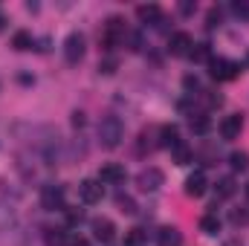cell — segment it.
<instances>
[{
    "instance_id": "obj_1",
    "label": "cell",
    "mask_w": 249,
    "mask_h": 246,
    "mask_svg": "<svg viewBox=\"0 0 249 246\" xmlns=\"http://www.w3.org/2000/svg\"><path fill=\"white\" fill-rule=\"evenodd\" d=\"M96 133H99V142H102V148H107V151H113V148H119L124 139V124L119 116H105L99 127H96Z\"/></svg>"
},
{
    "instance_id": "obj_2",
    "label": "cell",
    "mask_w": 249,
    "mask_h": 246,
    "mask_svg": "<svg viewBox=\"0 0 249 246\" xmlns=\"http://www.w3.org/2000/svg\"><path fill=\"white\" fill-rule=\"evenodd\" d=\"M84 53H87L84 35H81V32H70V35L64 38V61L70 64V67H75V64H81Z\"/></svg>"
},
{
    "instance_id": "obj_3",
    "label": "cell",
    "mask_w": 249,
    "mask_h": 246,
    "mask_svg": "<svg viewBox=\"0 0 249 246\" xmlns=\"http://www.w3.org/2000/svg\"><path fill=\"white\" fill-rule=\"evenodd\" d=\"M41 209H47V211H64V185L47 183L41 188Z\"/></svg>"
},
{
    "instance_id": "obj_4",
    "label": "cell",
    "mask_w": 249,
    "mask_h": 246,
    "mask_svg": "<svg viewBox=\"0 0 249 246\" xmlns=\"http://www.w3.org/2000/svg\"><path fill=\"white\" fill-rule=\"evenodd\" d=\"M238 64L229 61V58H209V75L214 78V81H232L235 75H238Z\"/></svg>"
},
{
    "instance_id": "obj_5",
    "label": "cell",
    "mask_w": 249,
    "mask_h": 246,
    "mask_svg": "<svg viewBox=\"0 0 249 246\" xmlns=\"http://www.w3.org/2000/svg\"><path fill=\"white\" fill-rule=\"evenodd\" d=\"M162 183H165V174L160 171V168H142L139 174H136V185L142 188V191H148V194H154V191H160L162 188Z\"/></svg>"
},
{
    "instance_id": "obj_6",
    "label": "cell",
    "mask_w": 249,
    "mask_h": 246,
    "mask_svg": "<svg viewBox=\"0 0 249 246\" xmlns=\"http://www.w3.org/2000/svg\"><path fill=\"white\" fill-rule=\"evenodd\" d=\"M78 197L87 203V206H96V203H102V197H105V185L99 183V177L93 180H81L78 183Z\"/></svg>"
},
{
    "instance_id": "obj_7",
    "label": "cell",
    "mask_w": 249,
    "mask_h": 246,
    "mask_svg": "<svg viewBox=\"0 0 249 246\" xmlns=\"http://www.w3.org/2000/svg\"><path fill=\"white\" fill-rule=\"evenodd\" d=\"M124 23L119 18H110L107 23H105V35H102V44H105V50H113L116 44H122L124 41Z\"/></svg>"
},
{
    "instance_id": "obj_8",
    "label": "cell",
    "mask_w": 249,
    "mask_h": 246,
    "mask_svg": "<svg viewBox=\"0 0 249 246\" xmlns=\"http://www.w3.org/2000/svg\"><path fill=\"white\" fill-rule=\"evenodd\" d=\"M124 180H127V171H124V165H119V162H107V165H102V168H99V183L122 185Z\"/></svg>"
},
{
    "instance_id": "obj_9",
    "label": "cell",
    "mask_w": 249,
    "mask_h": 246,
    "mask_svg": "<svg viewBox=\"0 0 249 246\" xmlns=\"http://www.w3.org/2000/svg\"><path fill=\"white\" fill-rule=\"evenodd\" d=\"M90 229H93V238L102 241V244H110V241L116 238V226H113V220H107V217H96V220L90 223Z\"/></svg>"
},
{
    "instance_id": "obj_10",
    "label": "cell",
    "mask_w": 249,
    "mask_h": 246,
    "mask_svg": "<svg viewBox=\"0 0 249 246\" xmlns=\"http://www.w3.org/2000/svg\"><path fill=\"white\" fill-rule=\"evenodd\" d=\"M241 130H244V116H241V113H232V116H226V119L220 122V136H223L226 142L238 139Z\"/></svg>"
},
{
    "instance_id": "obj_11",
    "label": "cell",
    "mask_w": 249,
    "mask_h": 246,
    "mask_svg": "<svg viewBox=\"0 0 249 246\" xmlns=\"http://www.w3.org/2000/svg\"><path fill=\"white\" fill-rule=\"evenodd\" d=\"M168 50H171V55H191L194 41H191V35H188V32H174V35H171V41H168Z\"/></svg>"
},
{
    "instance_id": "obj_12",
    "label": "cell",
    "mask_w": 249,
    "mask_h": 246,
    "mask_svg": "<svg viewBox=\"0 0 249 246\" xmlns=\"http://www.w3.org/2000/svg\"><path fill=\"white\" fill-rule=\"evenodd\" d=\"M206 188H209V180H206L203 171H191V174L186 177V194L188 197H203Z\"/></svg>"
},
{
    "instance_id": "obj_13",
    "label": "cell",
    "mask_w": 249,
    "mask_h": 246,
    "mask_svg": "<svg viewBox=\"0 0 249 246\" xmlns=\"http://www.w3.org/2000/svg\"><path fill=\"white\" fill-rule=\"evenodd\" d=\"M136 18L142 23H160L162 20V9L157 3H142V6H136Z\"/></svg>"
},
{
    "instance_id": "obj_14",
    "label": "cell",
    "mask_w": 249,
    "mask_h": 246,
    "mask_svg": "<svg viewBox=\"0 0 249 246\" xmlns=\"http://www.w3.org/2000/svg\"><path fill=\"white\" fill-rule=\"evenodd\" d=\"M180 145V127L177 124H162L160 127V148H177Z\"/></svg>"
},
{
    "instance_id": "obj_15",
    "label": "cell",
    "mask_w": 249,
    "mask_h": 246,
    "mask_svg": "<svg viewBox=\"0 0 249 246\" xmlns=\"http://www.w3.org/2000/svg\"><path fill=\"white\" fill-rule=\"evenodd\" d=\"M15 223H18L15 206H12V203H3V200H0V235H3V232H9V229H12Z\"/></svg>"
},
{
    "instance_id": "obj_16",
    "label": "cell",
    "mask_w": 249,
    "mask_h": 246,
    "mask_svg": "<svg viewBox=\"0 0 249 246\" xmlns=\"http://www.w3.org/2000/svg\"><path fill=\"white\" fill-rule=\"evenodd\" d=\"M157 244L160 246H183V235L174 226H165V229L157 232Z\"/></svg>"
},
{
    "instance_id": "obj_17",
    "label": "cell",
    "mask_w": 249,
    "mask_h": 246,
    "mask_svg": "<svg viewBox=\"0 0 249 246\" xmlns=\"http://www.w3.org/2000/svg\"><path fill=\"white\" fill-rule=\"evenodd\" d=\"M12 47H15L18 53H26V50H32V47H35V38H32L29 32H23V29H20V32H15V35H12Z\"/></svg>"
},
{
    "instance_id": "obj_18",
    "label": "cell",
    "mask_w": 249,
    "mask_h": 246,
    "mask_svg": "<svg viewBox=\"0 0 249 246\" xmlns=\"http://www.w3.org/2000/svg\"><path fill=\"white\" fill-rule=\"evenodd\" d=\"M200 232H206V235H217V232H220V217H217V214H206V217H200Z\"/></svg>"
},
{
    "instance_id": "obj_19",
    "label": "cell",
    "mask_w": 249,
    "mask_h": 246,
    "mask_svg": "<svg viewBox=\"0 0 249 246\" xmlns=\"http://www.w3.org/2000/svg\"><path fill=\"white\" fill-rule=\"evenodd\" d=\"M229 165H232L235 171H247L249 168V154L247 151H235V154L229 157Z\"/></svg>"
},
{
    "instance_id": "obj_20",
    "label": "cell",
    "mask_w": 249,
    "mask_h": 246,
    "mask_svg": "<svg viewBox=\"0 0 249 246\" xmlns=\"http://www.w3.org/2000/svg\"><path fill=\"white\" fill-rule=\"evenodd\" d=\"M171 151H174V162H177V165H188V162L194 159V154H191V148H186L183 142H180L177 148H171Z\"/></svg>"
},
{
    "instance_id": "obj_21",
    "label": "cell",
    "mask_w": 249,
    "mask_h": 246,
    "mask_svg": "<svg viewBox=\"0 0 249 246\" xmlns=\"http://www.w3.org/2000/svg\"><path fill=\"white\" fill-rule=\"evenodd\" d=\"M232 194H235V180H232V177H220V180H217V197L226 200V197H232Z\"/></svg>"
},
{
    "instance_id": "obj_22",
    "label": "cell",
    "mask_w": 249,
    "mask_h": 246,
    "mask_svg": "<svg viewBox=\"0 0 249 246\" xmlns=\"http://www.w3.org/2000/svg\"><path fill=\"white\" fill-rule=\"evenodd\" d=\"M145 244H148V235L142 229H130L124 235V246H145Z\"/></svg>"
},
{
    "instance_id": "obj_23",
    "label": "cell",
    "mask_w": 249,
    "mask_h": 246,
    "mask_svg": "<svg viewBox=\"0 0 249 246\" xmlns=\"http://www.w3.org/2000/svg\"><path fill=\"white\" fill-rule=\"evenodd\" d=\"M116 206H119V211H124V214H136V203H133V197H127V194H119V197H116Z\"/></svg>"
},
{
    "instance_id": "obj_24",
    "label": "cell",
    "mask_w": 249,
    "mask_h": 246,
    "mask_svg": "<svg viewBox=\"0 0 249 246\" xmlns=\"http://www.w3.org/2000/svg\"><path fill=\"white\" fill-rule=\"evenodd\" d=\"M191 130H194V133H206V130H209V116H203V113L191 116Z\"/></svg>"
},
{
    "instance_id": "obj_25",
    "label": "cell",
    "mask_w": 249,
    "mask_h": 246,
    "mask_svg": "<svg viewBox=\"0 0 249 246\" xmlns=\"http://www.w3.org/2000/svg\"><path fill=\"white\" fill-rule=\"evenodd\" d=\"M116 67H119V61L110 55V58H105V61H99V72H105V75H113L116 72Z\"/></svg>"
},
{
    "instance_id": "obj_26",
    "label": "cell",
    "mask_w": 249,
    "mask_h": 246,
    "mask_svg": "<svg viewBox=\"0 0 249 246\" xmlns=\"http://www.w3.org/2000/svg\"><path fill=\"white\" fill-rule=\"evenodd\" d=\"M183 87H186L188 93L194 96V93L200 90V78H197V75H186V78H183Z\"/></svg>"
},
{
    "instance_id": "obj_27",
    "label": "cell",
    "mask_w": 249,
    "mask_h": 246,
    "mask_svg": "<svg viewBox=\"0 0 249 246\" xmlns=\"http://www.w3.org/2000/svg\"><path fill=\"white\" fill-rule=\"evenodd\" d=\"M232 12H235L238 18H244V20H249V3H235V6H232Z\"/></svg>"
},
{
    "instance_id": "obj_28",
    "label": "cell",
    "mask_w": 249,
    "mask_h": 246,
    "mask_svg": "<svg viewBox=\"0 0 249 246\" xmlns=\"http://www.w3.org/2000/svg\"><path fill=\"white\" fill-rule=\"evenodd\" d=\"M84 122H87V119H84V113H81V110H75V113H72V127H84Z\"/></svg>"
},
{
    "instance_id": "obj_29",
    "label": "cell",
    "mask_w": 249,
    "mask_h": 246,
    "mask_svg": "<svg viewBox=\"0 0 249 246\" xmlns=\"http://www.w3.org/2000/svg\"><path fill=\"white\" fill-rule=\"evenodd\" d=\"M220 23V9H212L209 12V26H217Z\"/></svg>"
},
{
    "instance_id": "obj_30",
    "label": "cell",
    "mask_w": 249,
    "mask_h": 246,
    "mask_svg": "<svg viewBox=\"0 0 249 246\" xmlns=\"http://www.w3.org/2000/svg\"><path fill=\"white\" fill-rule=\"evenodd\" d=\"M67 217H70V223H81V220H84L81 209H78V211H67Z\"/></svg>"
},
{
    "instance_id": "obj_31",
    "label": "cell",
    "mask_w": 249,
    "mask_h": 246,
    "mask_svg": "<svg viewBox=\"0 0 249 246\" xmlns=\"http://www.w3.org/2000/svg\"><path fill=\"white\" fill-rule=\"evenodd\" d=\"M64 246H90V244H87L84 238H67V244Z\"/></svg>"
},
{
    "instance_id": "obj_32",
    "label": "cell",
    "mask_w": 249,
    "mask_h": 246,
    "mask_svg": "<svg viewBox=\"0 0 249 246\" xmlns=\"http://www.w3.org/2000/svg\"><path fill=\"white\" fill-rule=\"evenodd\" d=\"M180 9H183V15H191V12H194V6H191V3H183Z\"/></svg>"
},
{
    "instance_id": "obj_33",
    "label": "cell",
    "mask_w": 249,
    "mask_h": 246,
    "mask_svg": "<svg viewBox=\"0 0 249 246\" xmlns=\"http://www.w3.org/2000/svg\"><path fill=\"white\" fill-rule=\"evenodd\" d=\"M6 23H9V20H6V15H3V12H0V32H3V29H6Z\"/></svg>"
},
{
    "instance_id": "obj_34",
    "label": "cell",
    "mask_w": 249,
    "mask_h": 246,
    "mask_svg": "<svg viewBox=\"0 0 249 246\" xmlns=\"http://www.w3.org/2000/svg\"><path fill=\"white\" fill-rule=\"evenodd\" d=\"M244 191H247V197H249V183H247V185H244Z\"/></svg>"
},
{
    "instance_id": "obj_35",
    "label": "cell",
    "mask_w": 249,
    "mask_h": 246,
    "mask_svg": "<svg viewBox=\"0 0 249 246\" xmlns=\"http://www.w3.org/2000/svg\"><path fill=\"white\" fill-rule=\"evenodd\" d=\"M247 64H249V55H247Z\"/></svg>"
}]
</instances>
